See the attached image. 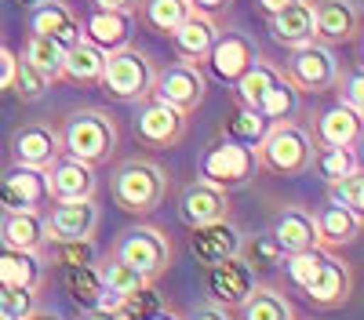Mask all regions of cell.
I'll return each instance as SVG.
<instances>
[{"label":"cell","instance_id":"cell-4","mask_svg":"<svg viewBox=\"0 0 364 320\" xmlns=\"http://www.w3.org/2000/svg\"><path fill=\"white\" fill-rule=\"evenodd\" d=\"M113 255H117L120 262H128V266H135L149 284H154V280H161V277L171 270L175 244H171V237H168L161 226L139 222V226H128V229L117 237Z\"/></svg>","mask_w":364,"mask_h":320},{"label":"cell","instance_id":"cell-23","mask_svg":"<svg viewBox=\"0 0 364 320\" xmlns=\"http://www.w3.org/2000/svg\"><path fill=\"white\" fill-rule=\"evenodd\" d=\"M95 266H99V277H102V295H99V306H106V309H120L128 295H135V291H142V287L149 284L135 266L120 262L117 255H109L106 262H95Z\"/></svg>","mask_w":364,"mask_h":320},{"label":"cell","instance_id":"cell-21","mask_svg":"<svg viewBox=\"0 0 364 320\" xmlns=\"http://www.w3.org/2000/svg\"><path fill=\"white\" fill-rule=\"evenodd\" d=\"M255 58H259V51H255L252 37H245V33H223V37H215V44H211L204 62H208V70L215 73L219 80L233 84L240 73L255 62Z\"/></svg>","mask_w":364,"mask_h":320},{"label":"cell","instance_id":"cell-55","mask_svg":"<svg viewBox=\"0 0 364 320\" xmlns=\"http://www.w3.org/2000/svg\"><path fill=\"white\" fill-rule=\"evenodd\" d=\"M22 8H37V4H44V0H18Z\"/></svg>","mask_w":364,"mask_h":320},{"label":"cell","instance_id":"cell-41","mask_svg":"<svg viewBox=\"0 0 364 320\" xmlns=\"http://www.w3.org/2000/svg\"><path fill=\"white\" fill-rule=\"evenodd\" d=\"M51 87V80L37 70V66H29L26 58H18L15 62V80H11V92L22 99V102H41L44 92Z\"/></svg>","mask_w":364,"mask_h":320},{"label":"cell","instance_id":"cell-28","mask_svg":"<svg viewBox=\"0 0 364 320\" xmlns=\"http://www.w3.org/2000/svg\"><path fill=\"white\" fill-rule=\"evenodd\" d=\"M314 142L317 145H357L360 142V113L336 102L331 109H324L314 124Z\"/></svg>","mask_w":364,"mask_h":320},{"label":"cell","instance_id":"cell-24","mask_svg":"<svg viewBox=\"0 0 364 320\" xmlns=\"http://www.w3.org/2000/svg\"><path fill=\"white\" fill-rule=\"evenodd\" d=\"M44 215L41 211H4L0 215V244L11 251H44Z\"/></svg>","mask_w":364,"mask_h":320},{"label":"cell","instance_id":"cell-35","mask_svg":"<svg viewBox=\"0 0 364 320\" xmlns=\"http://www.w3.org/2000/svg\"><path fill=\"white\" fill-rule=\"evenodd\" d=\"M299 95L302 92H295V87L288 84V80H277L269 87V92L252 106V109H259V116L266 124H277V121H291V116L299 113Z\"/></svg>","mask_w":364,"mask_h":320},{"label":"cell","instance_id":"cell-40","mask_svg":"<svg viewBox=\"0 0 364 320\" xmlns=\"http://www.w3.org/2000/svg\"><path fill=\"white\" fill-rule=\"evenodd\" d=\"M240 258L248 262V266L259 273V270H273V266H281V244L269 237V233H262V237H245V244H240Z\"/></svg>","mask_w":364,"mask_h":320},{"label":"cell","instance_id":"cell-30","mask_svg":"<svg viewBox=\"0 0 364 320\" xmlns=\"http://www.w3.org/2000/svg\"><path fill=\"white\" fill-rule=\"evenodd\" d=\"M0 287H44V258L33 251H0Z\"/></svg>","mask_w":364,"mask_h":320},{"label":"cell","instance_id":"cell-20","mask_svg":"<svg viewBox=\"0 0 364 320\" xmlns=\"http://www.w3.org/2000/svg\"><path fill=\"white\" fill-rule=\"evenodd\" d=\"M215 37H219L215 15L190 11L186 18L178 22L175 33H171V48H175V55L182 58V62H197L200 66L208 58V51H211V44H215Z\"/></svg>","mask_w":364,"mask_h":320},{"label":"cell","instance_id":"cell-52","mask_svg":"<svg viewBox=\"0 0 364 320\" xmlns=\"http://www.w3.org/2000/svg\"><path fill=\"white\" fill-rule=\"evenodd\" d=\"M288 4H295V0H255V8L269 18V15H277V11H284Z\"/></svg>","mask_w":364,"mask_h":320},{"label":"cell","instance_id":"cell-56","mask_svg":"<svg viewBox=\"0 0 364 320\" xmlns=\"http://www.w3.org/2000/svg\"><path fill=\"white\" fill-rule=\"evenodd\" d=\"M0 320H15V316H11L8 309H0Z\"/></svg>","mask_w":364,"mask_h":320},{"label":"cell","instance_id":"cell-7","mask_svg":"<svg viewBox=\"0 0 364 320\" xmlns=\"http://www.w3.org/2000/svg\"><path fill=\"white\" fill-rule=\"evenodd\" d=\"M135 121H132V131L135 138L146 145V150H171L186 138V128H190V113H182L154 95H146L142 102H135Z\"/></svg>","mask_w":364,"mask_h":320},{"label":"cell","instance_id":"cell-17","mask_svg":"<svg viewBox=\"0 0 364 320\" xmlns=\"http://www.w3.org/2000/svg\"><path fill=\"white\" fill-rule=\"evenodd\" d=\"M48 175L37 167H15L0 175V208L4 211H41L48 204Z\"/></svg>","mask_w":364,"mask_h":320},{"label":"cell","instance_id":"cell-10","mask_svg":"<svg viewBox=\"0 0 364 320\" xmlns=\"http://www.w3.org/2000/svg\"><path fill=\"white\" fill-rule=\"evenodd\" d=\"M99 222H102V211H99L95 197L55 200L44 215V233H48V241H84V237H95Z\"/></svg>","mask_w":364,"mask_h":320},{"label":"cell","instance_id":"cell-5","mask_svg":"<svg viewBox=\"0 0 364 320\" xmlns=\"http://www.w3.org/2000/svg\"><path fill=\"white\" fill-rule=\"evenodd\" d=\"M154 62L139 51V48H117L106 55V66H102V87L106 95L117 102H142L154 87Z\"/></svg>","mask_w":364,"mask_h":320},{"label":"cell","instance_id":"cell-13","mask_svg":"<svg viewBox=\"0 0 364 320\" xmlns=\"http://www.w3.org/2000/svg\"><path fill=\"white\" fill-rule=\"evenodd\" d=\"M360 37L357 0H314V40L328 48H343Z\"/></svg>","mask_w":364,"mask_h":320},{"label":"cell","instance_id":"cell-2","mask_svg":"<svg viewBox=\"0 0 364 320\" xmlns=\"http://www.w3.org/2000/svg\"><path fill=\"white\" fill-rule=\"evenodd\" d=\"M168 171L157 164V160H149V157H132L124 164H117V171L109 175V193H113V204L120 211H128V215H154L161 204L168 200Z\"/></svg>","mask_w":364,"mask_h":320},{"label":"cell","instance_id":"cell-34","mask_svg":"<svg viewBox=\"0 0 364 320\" xmlns=\"http://www.w3.org/2000/svg\"><path fill=\"white\" fill-rule=\"evenodd\" d=\"M324 182H336L346 179L350 171H360V157H357V145H317L314 153V167Z\"/></svg>","mask_w":364,"mask_h":320},{"label":"cell","instance_id":"cell-8","mask_svg":"<svg viewBox=\"0 0 364 320\" xmlns=\"http://www.w3.org/2000/svg\"><path fill=\"white\" fill-rule=\"evenodd\" d=\"M255 153H252V145L245 142H215L211 150L200 157V179L211 182V186H219V189H237V186H248L252 182V175H255Z\"/></svg>","mask_w":364,"mask_h":320},{"label":"cell","instance_id":"cell-33","mask_svg":"<svg viewBox=\"0 0 364 320\" xmlns=\"http://www.w3.org/2000/svg\"><path fill=\"white\" fill-rule=\"evenodd\" d=\"M277 80H284V73H281V66H273V62H262V58H255V62L240 73L237 80H233V92H237V102H245V106H255L266 92Z\"/></svg>","mask_w":364,"mask_h":320},{"label":"cell","instance_id":"cell-32","mask_svg":"<svg viewBox=\"0 0 364 320\" xmlns=\"http://www.w3.org/2000/svg\"><path fill=\"white\" fill-rule=\"evenodd\" d=\"M190 11H193L190 0H142L135 18H142L157 37H171L175 29H178V22L186 18Z\"/></svg>","mask_w":364,"mask_h":320},{"label":"cell","instance_id":"cell-53","mask_svg":"<svg viewBox=\"0 0 364 320\" xmlns=\"http://www.w3.org/2000/svg\"><path fill=\"white\" fill-rule=\"evenodd\" d=\"M22 320H63V316H58L55 309H41V306H37V309H29Z\"/></svg>","mask_w":364,"mask_h":320},{"label":"cell","instance_id":"cell-38","mask_svg":"<svg viewBox=\"0 0 364 320\" xmlns=\"http://www.w3.org/2000/svg\"><path fill=\"white\" fill-rule=\"evenodd\" d=\"M66 291H70V299H73L80 309L99 306L102 277H99V266H95V262H91V266H73V270H66Z\"/></svg>","mask_w":364,"mask_h":320},{"label":"cell","instance_id":"cell-1","mask_svg":"<svg viewBox=\"0 0 364 320\" xmlns=\"http://www.w3.org/2000/svg\"><path fill=\"white\" fill-rule=\"evenodd\" d=\"M58 142H63V153L99 167V164H109L113 153H117V142H120V131H117V121L99 109V106H80V109H70L58 124Z\"/></svg>","mask_w":364,"mask_h":320},{"label":"cell","instance_id":"cell-48","mask_svg":"<svg viewBox=\"0 0 364 320\" xmlns=\"http://www.w3.org/2000/svg\"><path fill=\"white\" fill-rule=\"evenodd\" d=\"M182 320H233V316H230V309L219 306V302H204V306H193Z\"/></svg>","mask_w":364,"mask_h":320},{"label":"cell","instance_id":"cell-18","mask_svg":"<svg viewBox=\"0 0 364 320\" xmlns=\"http://www.w3.org/2000/svg\"><path fill=\"white\" fill-rule=\"evenodd\" d=\"M240 244H245V233L230 219L190 229V255L197 258V266H215L230 255H240Z\"/></svg>","mask_w":364,"mask_h":320},{"label":"cell","instance_id":"cell-51","mask_svg":"<svg viewBox=\"0 0 364 320\" xmlns=\"http://www.w3.org/2000/svg\"><path fill=\"white\" fill-rule=\"evenodd\" d=\"M120 309H106V306H91V309H80L77 320H117Z\"/></svg>","mask_w":364,"mask_h":320},{"label":"cell","instance_id":"cell-42","mask_svg":"<svg viewBox=\"0 0 364 320\" xmlns=\"http://www.w3.org/2000/svg\"><path fill=\"white\" fill-rule=\"evenodd\" d=\"M321 248H310V251H295V255H284L281 262H284V273H288V280L302 291L314 277H317V270H321Z\"/></svg>","mask_w":364,"mask_h":320},{"label":"cell","instance_id":"cell-45","mask_svg":"<svg viewBox=\"0 0 364 320\" xmlns=\"http://www.w3.org/2000/svg\"><path fill=\"white\" fill-rule=\"evenodd\" d=\"M41 291H29V287H0V309H8L15 320H22L29 309H37Z\"/></svg>","mask_w":364,"mask_h":320},{"label":"cell","instance_id":"cell-3","mask_svg":"<svg viewBox=\"0 0 364 320\" xmlns=\"http://www.w3.org/2000/svg\"><path fill=\"white\" fill-rule=\"evenodd\" d=\"M255 164L273 171V175H306L314 167V153H317V142L310 135V128H302L299 121H277L269 124L266 135L252 145Z\"/></svg>","mask_w":364,"mask_h":320},{"label":"cell","instance_id":"cell-31","mask_svg":"<svg viewBox=\"0 0 364 320\" xmlns=\"http://www.w3.org/2000/svg\"><path fill=\"white\" fill-rule=\"evenodd\" d=\"M102 66H106V51L95 48L87 37L70 44L66 55H63V77L73 80V84H99L102 80Z\"/></svg>","mask_w":364,"mask_h":320},{"label":"cell","instance_id":"cell-25","mask_svg":"<svg viewBox=\"0 0 364 320\" xmlns=\"http://www.w3.org/2000/svg\"><path fill=\"white\" fill-rule=\"evenodd\" d=\"M135 33V15L132 11H91L84 22V37L102 48L106 55L117 48H128Z\"/></svg>","mask_w":364,"mask_h":320},{"label":"cell","instance_id":"cell-15","mask_svg":"<svg viewBox=\"0 0 364 320\" xmlns=\"http://www.w3.org/2000/svg\"><path fill=\"white\" fill-rule=\"evenodd\" d=\"M204 270H208V295H211V302H219L226 309L245 302V295L259 280V273L240 255H230V258L215 262V266H204Z\"/></svg>","mask_w":364,"mask_h":320},{"label":"cell","instance_id":"cell-36","mask_svg":"<svg viewBox=\"0 0 364 320\" xmlns=\"http://www.w3.org/2000/svg\"><path fill=\"white\" fill-rule=\"evenodd\" d=\"M44 262H51V266H91V262H99V251H95V241L84 237V241H48L44 251H41Z\"/></svg>","mask_w":364,"mask_h":320},{"label":"cell","instance_id":"cell-50","mask_svg":"<svg viewBox=\"0 0 364 320\" xmlns=\"http://www.w3.org/2000/svg\"><path fill=\"white\" fill-rule=\"evenodd\" d=\"M193 4V11H204V15H219V11H226L233 0H190Z\"/></svg>","mask_w":364,"mask_h":320},{"label":"cell","instance_id":"cell-6","mask_svg":"<svg viewBox=\"0 0 364 320\" xmlns=\"http://www.w3.org/2000/svg\"><path fill=\"white\" fill-rule=\"evenodd\" d=\"M284 80L295 87V92H306V95H324L336 87L343 66H339V58H336V48H328V44H302L291 51V58L284 62Z\"/></svg>","mask_w":364,"mask_h":320},{"label":"cell","instance_id":"cell-14","mask_svg":"<svg viewBox=\"0 0 364 320\" xmlns=\"http://www.w3.org/2000/svg\"><path fill=\"white\" fill-rule=\"evenodd\" d=\"M230 208H233L230 193L204 182V179L182 186V193H178V219H182V226H190V229L230 219Z\"/></svg>","mask_w":364,"mask_h":320},{"label":"cell","instance_id":"cell-26","mask_svg":"<svg viewBox=\"0 0 364 320\" xmlns=\"http://www.w3.org/2000/svg\"><path fill=\"white\" fill-rule=\"evenodd\" d=\"M269 37L284 48H302L314 40V0H295L284 11L269 15Z\"/></svg>","mask_w":364,"mask_h":320},{"label":"cell","instance_id":"cell-27","mask_svg":"<svg viewBox=\"0 0 364 320\" xmlns=\"http://www.w3.org/2000/svg\"><path fill=\"white\" fill-rule=\"evenodd\" d=\"M269 237L281 244V251H284V255H295V251H310V248H317L314 211H306V208H284L277 219H273Z\"/></svg>","mask_w":364,"mask_h":320},{"label":"cell","instance_id":"cell-12","mask_svg":"<svg viewBox=\"0 0 364 320\" xmlns=\"http://www.w3.org/2000/svg\"><path fill=\"white\" fill-rule=\"evenodd\" d=\"M353 284L357 280H353V266H350V262H343L339 255L324 251L321 255V270H317V277L306 287H302V295H306V302L317 306V309H339V306L350 302Z\"/></svg>","mask_w":364,"mask_h":320},{"label":"cell","instance_id":"cell-19","mask_svg":"<svg viewBox=\"0 0 364 320\" xmlns=\"http://www.w3.org/2000/svg\"><path fill=\"white\" fill-rule=\"evenodd\" d=\"M29 33H41L55 44L70 48L84 37V22L66 0H44V4L29 8Z\"/></svg>","mask_w":364,"mask_h":320},{"label":"cell","instance_id":"cell-49","mask_svg":"<svg viewBox=\"0 0 364 320\" xmlns=\"http://www.w3.org/2000/svg\"><path fill=\"white\" fill-rule=\"evenodd\" d=\"M91 4H95V11H139V4L142 0H91Z\"/></svg>","mask_w":364,"mask_h":320},{"label":"cell","instance_id":"cell-47","mask_svg":"<svg viewBox=\"0 0 364 320\" xmlns=\"http://www.w3.org/2000/svg\"><path fill=\"white\" fill-rule=\"evenodd\" d=\"M15 62H18V55L11 48L0 44V92H11V80H15Z\"/></svg>","mask_w":364,"mask_h":320},{"label":"cell","instance_id":"cell-54","mask_svg":"<svg viewBox=\"0 0 364 320\" xmlns=\"http://www.w3.org/2000/svg\"><path fill=\"white\" fill-rule=\"evenodd\" d=\"M142 320H182V316H178L171 306H161L157 313H149V316H142Z\"/></svg>","mask_w":364,"mask_h":320},{"label":"cell","instance_id":"cell-16","mask_svg":"<svg viewBox=\"0 0 364 320\" xmlns=\"http://www.w3.org/2000/svg\"><path fill=\"white\" fill-rule=\"evenodd\" d=\"M44 175H48V197L51 200H87V197H95V189H99L95 167L70 157V153H58L55 164Z\"/></svg>","mask_w":364,"mask_h":320},{"label":"cell","instance_id":"cell-11","mask_svg":"<svg viewBox=\"0 0 364 320\" xmlns=\"http://www.w3.org/2000/svg\"><path fill=\"white\" fill-rule=\"evenodd\" d=\"M8 153L15 160V167H37L48 171L55 164V157L63 153V142H58V128L41 124V121H29L18 124L8 138Z\"/></svg>","mask_w":364,"mask_h":320},{"label":"cell","instance_id":"cell-22","mask_svg":"<svg viewBox=\"0 0 364 320\" xmlns=\"http://www.w3.org/2000/svg\"><path fill=\"white\" fill-rule=\"evenodd\" d=\"M314 229H317V248L336 251V248H346L360 237V215L343 208L336 200H328L324 208L314 211Z\"/></svg>","mask_w":364,"mask_h":320},{"label":"cell","instance_id":"cell-43","mask_svg":"<svg viewBox=\"0 0 364 320\" xmlns=\"http://www.w3.org/2000/svg\"><path fill=\"white\" fill-rule=\"evenodd\" d=\"M328 197L343 204V208L350 211H364V175L360 171H350L346 179H336V182H328Z\"/></svg>","mask_w":364,"mask_h":320},{"label":"cell","instance_id":"cell-46","mask_svg":"<svg viewBox=\"0 0 364 320\" xmlns=\"http://www.w3.org/2000/svg\"><path fill=\"white\" fill-rule=\"evenodd\" d=\"M161 306H164V302H161V295L154 291V284H146L142 291H135V295H128V299H124V306H120V309L142 320V316H149V313H157Z\"/></svg>","mask_w":364,"mask_h":320},{"label":"cell","instance_id":"cell-37","mask_svg":"<svg viewBox=\"0 0 364 320\" xmlns=\"http://www.w3.org/2000/svg\"><path fill=\"white\" fill-rule=\"evenodd\" d=\"M63 55H66L63 44H55V40H48V37H41V33H29L22 58H26L29 66H37V70L55 84V80H63Z\"/></svg>","mask_w":364,"mask_h":320},{"label":"cell","instance_id":"cell-9","mask_svg":"<svg viewBox=\"0 0 364 320\" xmlns=\"http://www.w3.org/2000/svg\"><path fill=\"white\" fill-rule=\"evenodd\" d=\"M149 95L182 109V113H197L204 95H208V77L197 62H171L164 70L154 73V87H149Z\"/></svg>","mask_w":364,"mask_h":320},{"label":"cell","instance_id":"cell-44","mask_svg":"<svg viewBox=\"0 0 364 320\" xmlns=\"http://www.w3.org/2000/svg\"><path fill=\"white\" fill-rule=\"evenodd\" d=\"M331 92H339V102L343 106L364 113V77H360V66H353L350 73H339V80H336Z\"/></svg>","mask_w":364,"mask_h":320},{"label":"cell","instance_id":"cell-29","mask_svg":"<svg viewBox=\"0 0 364 320\" xmlns=\"http://www.w3.org/2000/svg\"><path fill=\"white\" fill-rule=\"evenodd\" d=\"M240 320H295V309L288 302V295L277 284H259L245 295V302L237 306Z\"/></svg>","mask_w":364,"mask_h":320},{"label":"cell","instance_id":"cell-39","mask_svg":"<svg viewBox=\"0 0 364 320\" xmlns=\"http://www.w3.org/2000/svg\"><path fill=\"white\" fill-rule=\"evenodd\" d=\"M266 128H269V124L259 116V109H252V106H245V102H237L233 116L226 121L230 138H233V142H245V145H255V142L266 135Z\"/></svg>","mask_w":364,"mask_h":320}]
</instances>
